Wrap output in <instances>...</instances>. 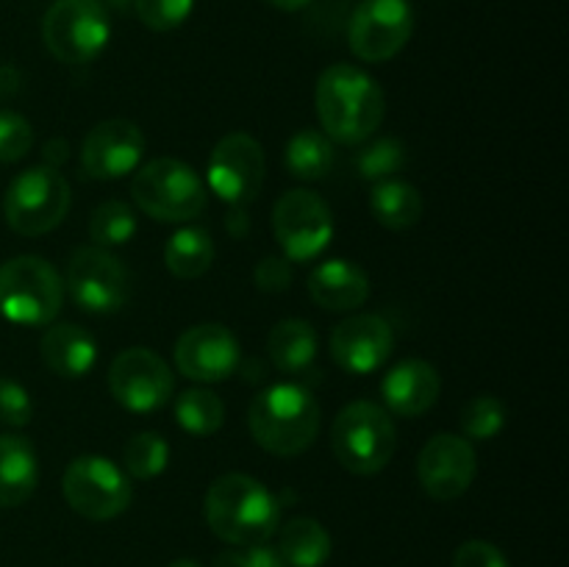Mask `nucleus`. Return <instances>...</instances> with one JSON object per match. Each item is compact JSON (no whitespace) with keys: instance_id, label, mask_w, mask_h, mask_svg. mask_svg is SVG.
I'll use <instances>...</instances> for the list:
<instances>
[{"instance_id":"obj_1","label":"nucleus","mask_w":569,"mask_h":567,"mask_svg":"<svg viewBox=\"0 0 569 567\" xmlns=\"http://www.w3.org/2000/svg\"><path fill=\"white\" fill-rule=\"evenodd\" d=\"M317 117L331 142L361 145L381 128L387 98L376 78L356 64H331L317 78Z\"/></svg>"},{"instance_id":"obj_2","label":"nucleus","mask_w":569,"mask_h":567,"mask_svg":"<svg viewBox=\"0 0 569 567\" xmlns=\"http://www.w3.org/2000/svg\"><path fill=\"white\" fill-rule=\"evenodd\" d=\"M206 523L233 548L264 545L281 523V500L248 472H226L206 493Z\"/></svg>"},{"instance_id":"obj_3","label":"nucleus","mask_w":569,"mask_h":567,"mask_svg":"<svg viewBox=\"0 0 569 567\" xmlns=\"http://www.w3.org/2000/svg\"><path fill=\"white\" fill-rule=\"evenodd\" d=\"M320 406L315 395L295 381H278L261 389L248 411L256 442L276 456H300L320 434Z\"/></svg>"},{"instance_id":"obj_4","label":"nucleus","mask_w":569,"mask_h":567,"mask_svg":"<svg viewBox=\"0 0 569 567\" xmlns=\"http://www.w3.org/2000/svg\"><path fill=\"white\" fill-rule=\"evenodd\" d=\"M395 422L383 406L372 400H353L331 426V448L339 465L356 476H376L392 461L398 445Z\"/></svg>"},{"instance_id":"obj_5","label":"nucleus","mask_w":569,"mask_h":567,"mask_svg":"<svg viewBox=\"0 0 569 567\" xmlns=\"http://www.w3.org/2000/svg\"><path fill=\"white\" fill-rule=\"evenodd\" d=\"M61 300L64 281L42 256H14L0 265V315L14 326H50Z\"/></svg>"},{"instance_id":"obj_6","label":"nucleus","mask_w":569,"mask_h":567,"mask_svg":"<svg viewBox=\"0 0 569 567\" xmlns=\"http://www.w3.org/2000/svg\"><path fill=\"white\" fill-rule=\"evenodd\" d=\"M131 195L139 209L159 222H187L206 211L203 178L178 159H153L133 172Z\"/></svg>"},{"instance_id":"obj_7","label":"nucleus","mask_w":569,"mask_h":567,"mask_svg":"<svg viewBox=\"0 0 569 567\" xmlns=\"http://www.w3.org/2000/svg\"><path fill=\"white\" fill-rule=\"evenodd\" d=\"M72 192L67 178L48 165L28 167L9 183L3 215L11 231L22 237H42L64 222Z\"/></svg>"},{"instance_id":"obj_8","label":"nucleus","mask_w":569,"mask_h":567,"mask_svg":"<svg viewBox=\"0 0 569 567\" xmlns=\"http://www.w3.org/2000/svg\"><path fill=\"white\" fill-rule=\"evenodd\" d=\"M111 20L103 0H53L44 11L42 39L64 64H89L106 50Z\"/></svg>"},{"instance_id":"obj_9","label":"nucleus","mask_w":569,"mask_h":567,"mask_svg":"<svg viewBox=\"0 0 569 567\" xmlns=\"http://www.w3.org/2000/svg\"><path fill=\"white\" fill-rule=\"evenodd\" d=\"M64 498L87 520H114L131 506L133 489L126 470L106 456H78L67 465Z\"/></svg>"},{"instance_id":"obj_10","label":"nucleus","mask_w":569,"mask_h":567,"mask_svg":"<svg viewBox=\"0 0 569 567\" xmlns=\"http://www.w3.org/2000/svg\"><path fill=\"white\" fill-rule=\"evenodd\" d=\"M272 233L289 261H311L331 245V206L311 189H289L272 206Z\"/></svg>"},{"instance_id":"obj_11","label":"nucleus","mask_w":569,"mask_h":567,"mask_svg":"<svg viewBox=\"0 0 569 567\" xmlns=\"http://www.w3.org/2000/svg\"><path fill=\"white\" fill-rule=\"evenodd\" d=\"M67 289L83 311L111 315L126 306L131 295V272L111 250L87 245L67 261Z\"/></svg>"},{"instance_id":"obj_12","label":"nucleus","mask_w":569,"mask_h":567,"mask_svg":"<svg viewBox=\"0 0 569 567\" xmlns=\"http://www.w3.org/2000/svg\"><path fill=\"white\" fill-rule=\"evenodd\" d=\"M415 33L409 0H361L350 14L348 42L356 59L381 64L395 59Z\"/></svg>"},{"instance_id":"obj_13","label":"nucleus","mask_w":569,"mask_h":567,"mask_svg":"<svg viewBox=\"0 0 569 567\" xmlns=\"http://www.w3.org/2000/svg\"><path fill=\"white\" fill-rule=\"evenodd\" d=\"M264 150L250 133L233 131L214 145L209 159V187L231 209L253 203L264 183Z\"/></svg>"},{"instance_id":"obj_14","label":"nucleus","mask_w":569,"mask_h":567,"mask_svg":"<svg viewBox=\"0 0 569 567\" xmlns=\"http://www.w3.org/2000/svg\"><path fill=\"white\" fill-rule=\"evenodd\" d=\"M172 381L170 365L150 348H128L117 354L109 367V389L120 406L137 415L161 409L170 404Z\"/></svg>"},{"instance_id":"obj_15","label":"nucleus","mask_w":569,"mask_h":567,"mask_svg":"<svg viewBox=\"0 0 569 567\" xmlns=\"http://www.w3.org/2000/svg\"><path fill=\"white\" fill-rule=\"evenodd\" d=\"M476 448L459 434H433L417 456V478L433 500L461 498L476 481Z\"/></svg>"},{"instance_id":"obj_16","label":"nucleus","mask_w":569,"mask_h":567,"mask_svg":"<svg viewBox=\"0 0 569 567\" xmlns=\"http://www.w3.org/2000/svg\"><path fill=\"white\" fill-rule=\"evenodd\" d=\"M144 156V133L137 122L103 120L83 137L81 167L89 178L114 181V178L137 172Z\"/></svg>"},{"instance_id":"obj_17","label":"nucleus","mask_w":569,"mask_h":567,"mask_svg":"<svg viewBox=\"0 0 569 567\" xmlns=\"http://www.w3.org/2000/svg\"><path fill=\"white\" fill-rule=\"evenodd\" d=\"M176 367L192 381H226L239 367V339L222 322L187 328L176 342Z\"/></svg>"},{"instance_id":"obj_18","label":"nucleus","mask_w":569,"mask_h":567,"mask_svg":"<svg viewBox=\"0 0 569 567\" xmlns=\"http://www.w3.org/2000/svg\"><path fill=\"white\" fill-rule=\"evenodd\" d=\"M328 345L342 370L367 376L387 365L395 348V334L381 315H353L333 328Z\"/></svg>"},{"instance_id":"obj_19","label":"nucleus","mask_w":569,"mask_h":567,"mask_svg":"<svg viewBox=\"0 0 569 567\" xmlns=\"http://www.w3.org/2000/svg\"><path fill=\"white\" fill-rule=\"evenodd\" d=\"M442 392L439 370L426 359H403L383 376V409L398 417H422L437 406Z\"/></svg>"},{"instance_id":"obj_20","label":"nucleus","mask_w":569,"mask_h":567,"mask_svg":"<svg viewBox=\"0 0 569 567\" xmlns=\"http://www.w3.org/2000/svg\"><path fill=\"white\" fill-rule=\"evenodd\" d=\"M309 295L328 311H353L370 298V278L353 261L328 259L311 270Z\"/></svg>"},{"instance_id":"obj_21","label":"nucleus","mask_w":569,"mask_h":567,"mask_svg":"<svg viewBox=\"0 0 569 567\" xmlns=\"http://www.w3.org/2000/svg\"><path fill=\"white\" fill-rule=\"evenodd\" d=\"M42 359L56 376L83 378L98 361V342L76 322L50 326L42 337Z\"/></svg>"},{"instance_id":"obj_22","label":"nucleus","mask_w":569,"mask_h":567,"mask_svg":"<svg viewBox=\"0 0 569 567\" xmlns=\"http://www.w3.org/2000/svg\"><path fill=\"white\" fill-rule=\"evenodd\" d=\"M39 484V459L20 434H0V506H22Z\"/></svg>"},{"instance_id":"obj_23","label":"nucleus","mask_w":569,"mask_h":567,"mask_svg":"<svg viewBox=\"0 0 569 567\" xmlns=\"http://www.w3.org/2000/svg\"><path fill=\"white\" fill-rule=\"evenodd\" d=\"M267 354H270L276 370L287 372V376H300L309 370L317 356V331L311 328V322L300 320V317L276 322L267 337Z\"/></svg>"},{"instance_id":"obj_24","label":"nucleus","mask_w":569,"mask_h":567,"mask_svg":"<svg viewBox=\"0 0 569 567\" xmlns=\"http://www.w3.org/2000/svg\"><path fill=\"white\" fill-rule=\"evenodd\" d=\"M276 550L287 567H322L331 556V534L315 517H292L278 534Z\"/></svg>"},{"instance_id":"obj_25","label":"nucleus","mask_w":569,"mask_h":567,"mask_svg":"<svg viewBox=\"0 0 569 567\" xmlns=\"http://www.w3.org/2000/svg\"><path fill=\"white\" fill-rule=\"evenodd\" d=\"M164 265L181 281H192L209 272L214 265V242L211 233L200 226H183L167 239Z\"/></svg>"},{"instance_id":"obj_26","label":"nucleus","mask_w":569,"mask_h":567,"mask_svg":"<svg viewBox=\"0 0 569 567\" xmlns=\"http://www.w3.org/2000/svg\"><path fill=\"white\" fill-rule=\"evenodd\" d=\"M372 217L389 231H406L417 226L422 217V195L411 183L389 178V181L376 183L370 195Z\"/></svg>"},{"instance_id":"obj_27","label":"nucleus","mask_w":569,"mask_h":567,"mask_svg":"<svg viewBox=\"0 0 569 567\" xmlns=\"http://www.w3.org/2000/svg\"><path fill=\"white\" fill-rule=\"evenodd\" d=\"M283 161L289 176L298 181H320L333 167V142L322 131L303 128L287 142Z\"/></svg>"},{"instance_id":"obj_28","label":"nucleus","mask_w":569,"mask_h":567,"mask_svg":"<svg viewBox=\"0 0 569 567\" xmlns=\"http://www.w3.org/2000/svg\"><path fill=\"white\" fill-rule=\"evenodd\" d=\"M178 426L194 437H209L226 422V404L209 389H187L176 398Z\"/></svg>"},{"instance_id":"obj_29","label":"nucleus","mask_w":569,"mask_h":567,"mask_svg":"<svg viewBox=\"0 0 569 567\" xmlns=\"http://www.w3.org/2000/svg\"><path fill=\"white\" fill-rule=\"evenodd\" d=\"M167 461H170V445L159 431L133 434L122 448V470L139 481L161 476Z\"/></svg>"},{"instance_id":"obj_30","label":"nucleus","mask_w":569,"mask_h":567,"mask_svg":"<svg viewBox=\"0 0 569 567\" xmlns=\"http://www.w3.org/2000/svg\"><path fill=\"white\" fill-rule=\"evenodd\" d=\"M137 233V215L126 200H103L89 217V237L98 248H117Z\"/></svg>"},{"instance_id":"obj_31","label":"nucleus","mask_w":569,"mask_h":567,"mask_svg":"<svg viewBox=\"0 0 569 567\" xmlns=\"http://www.w3.org/2000/svg\"><path fill=\"white\" fill-rule=\"evenodd\" d=\"M406 167V145L398 137L372 139L356 156V170L365 181H389Z\"/></svg>"},{"instance_id":"obj_32","label":"nucleus","mask_w":569,"mask_h":567,"mask_svg":"<svg viewBox=\"0 0 569 567\" xmlns=\"http://www.w3.org/2000/svg\"><path fill=\"white\" fill-rule=\"evenodd\" d=\"M459 422L465 439L487 442V439H495L506 428V404L489 392L476 395L465 404Z\"/></svg>"},{"instance_id":"obj_33","label":"nucleus","mask_w":569,"mask_h":567,"mask_svg":"<svg viewBox=\"0 0 569 567\" xmlns=\"http://www.w3.org/2000/svg\"><path fill=\"white\" fill-rule=\"evenodd\" d=\"M137 17L150 31H176L189 20L194 0H133Z\"/></svg>"},{"instance_id":"obj_34","label":"nucleus","mask_w":569,"mask_h":567,"mask_svg":"<svg viewBox=\"0 0 569 567\" xmlns=\"http://www.w3.org/2000/svg\"><path fill=\"white\" fill-rule=\"evenodd\" d=\"M33 128L17 111H0V161H20L31 150Z\"/></svg>"},{"instance_id":"obj_35","label":"nucleus","mask_w":569,"mask_h":567,"mask_svg":"<svg viewBox=\"0 0 569 567\" xmlns=\"http://www.w3.org/2000/svg\"><path fill=\"white\" fill-rule=\"evenodd\" d=\"M33 420L31 395L14 378L0 376V426L26 428Z\"/></svg>"},{"instance_id":"obj_36","label":"nucleus","mask_w":569,"mask_h":567,"mask_svg":"<svg viewBox=\"0 0 569 567\" xmlns=\"http://www.w3.org/2000/svg\"><path fill=\"white\" fill-rule=\"evenodd\" d=\"M214 567H287V561L278 556L270 545H248V548L222 550L214 559Z\"/></svg>"},{"instance_id":"obj_37","label":"nucleus","mask_w":569,"mask_h":567,"mask_svg":"<svg viewBox=\"0 0 569 567\" xmlns=\"http://www.w3.org/2000/svg\"><path fill=\"white\" fill-rule=\"evenodd\" d=\"M453 567H511L503 550L487 539H467L453 556Z\"/></svg>"},{"instance_id":"obj_38","label":"nucleus","mask_w":569,"mask_h":567,"mask_svg":"<svg viewBox=\"0 0 569 567\" xmlns=\"http://www.w3.org/2000/svg\"><path fill=\"white\" fill-rule=\"evenodd\" d=\"M292 284V261L287 256H264L256 267V287L261 292H287Z\"/></svg>"},{"instance_id":"obj_39","label":"nucleus","mask_w":569,"mask_h":567,"mask_svg":"<svg viewBox=\"0 0 569 567\" xmlns=\"http://www.w3.org/2000/svg\"><path fill=\"white\" fill-rule=\"evenodd\" d=\"M64 159H67L64 139H50V142L44 145V161H48V167L59 170V165H64Z\"/></svg>"},{"instance_id":"obj_40","label":"nucleus","mask_w":569,"mask_h":567,"mask_svg":"<svg viewBox=\"0 0 569 567\" xmlns=\"http://www.w3.org/2000/svg\"><path fill=\"white\" fill-rule=\"evenodd\" d=\"M267 3L276 6V9H281V11H298V9H303V6H309L311 0H267Z\"/></svg>"},{"instance_id":"obj_41","label":"nucleus","mask_w":569,"mask_h":567,"mask_svg":"<svg viewBox=\"0 0 569 567\" xmlns=\"http://www.w3.org/2000/svg\"><path fill=\"white\" fill-rule=\"evenodd\" d=\"M170 567H203V565H200V561H194V559H176Z\"/></svg>"},{"instance_id":"obj_42","label":"nucleus","mask_w":569,"mask_h":567,"mask_svg":"<svg viewBox=\"0 0 569 567\" xmlns=\"http://www.w3.org/2000/svg\"><path fill=\"white\" fill-rule=\"evenodd\" d=\"M109 3H111V6H117V9H126V6L131 3V0H109Z\"/></svg>"}]
</instances>
